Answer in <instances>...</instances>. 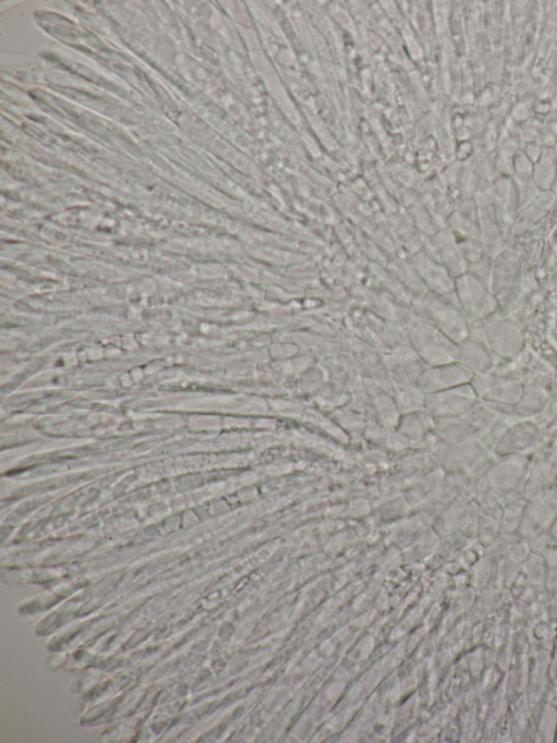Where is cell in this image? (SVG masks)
I'll return each mask as SVG.
<instances>
[{
    "label": "cell",
    "mask_w": 557,
    "mask_h": 743,
    "mask_svg": "<svg viewBox=\"0 0 557 743\" xmlns=\"http://www.w3.org/2000/svg\"><path fill=\"white\" fill-rule=\"evenodd\" d=\"M534 454L505 457H494L484 474L482 481L488 490L494 493H514L523 491L529 480Z\"/></svg>",
    "instance_id": "cell-1"
},
{
    "label": "cell",
    "mask_w": 557,
    "mask_h": 743,
    "mask_svg": "<svg viewBox=\"0 0 557 743\" xmlns=\"http://www.w3.org/2000/svg\"><path fill=\"white\" fill-rule=\"evenodd\" d=\"M487 346L493 355L504 360H514L522 355L525 337L521 327L497 312L481 321Z\"/></svg>",
    "instance_id": "cell-2"
},
{
    "label": "cell",
    "mask_w": 557,
    "mask_h": 743,
    "mask_svg": "<svg viewBox=\"0 0 557 743\" xmlns=\"http://www.w3.org/2000/svg\"><path fill=\"white\" fill-rule=\"evenodd\" d=\"M474 391L482 403L494 406H515L524 393L525 384L516 377L502 374H475Z\"/></svg>",
    "instance_id": "cell-3"
},
{
    "label": "cell",
    "mask_w": 557,
    "mask_h": 743,
    "mask_svg": "<svg viewBox=\"0 0 557 743\" xmlns=\"http://www.w3.org/2000/svg\"><path fill=\"white\" fill-rule=\"evenodd\" d=\"M457 292L464 312L473 321H482L498 310L497 297L473 274H464L459 278Z\"/></svg>",
    "instance_id": "cell-4"
},
{
    "label": "cell",
    "mask_w": 557,
    "mask_h": 743,
    "mask_svg": "<svg viewBox=\"0 0 557 743\" xmlns=\"http://www.w3.org/2000/svg\"><path fill=\"white\" fill-rule=\"evenodd\" d=\"M541 440L540 425L531 420H519L504 432L493 449L494 457L531 454Z\"/></svg>",
    "instance_id": "cell-5"
},
{
    "label": "cell",
    "mask_w": 557,
    "mask_h": 743,
    "mask_svg": "<svg viewBox=\"0 0 557 743\" xmlns=\"http://www.w3.org/2000/svg\"><path fill=\"white\" fill-rule=\"evenodd\" d=\"M532 459L526 494L535 496L552 490L557 480V443L542 447Z\"/></svg>",
    "instance_id": "cell-6"
},
{
    "label": "cell",
    "mask_w": 557,
    "mask_h": 743,
    "mask_svg": "<svg viewBox=\"0 0 557 743\" xmlns=\"http://www.w3.org/2000/svg\"><path fill=\"white\" fill-rule=\"evenodd\" d=\"M549 396L546 391L537 385H525L524 393L515 406H491L494 410L517 420H531L546 409Z\"/></svg>",
    "instance_id": "cell-7"
},
{
    "label": "cell",
    "mask_w": 557,
    "mask_h": 743,
    "mask_svg": "<svg viewBox=\"0 0 557 743\" xmlns=\"http://www.w3.org/2000/svg\"><path fill=\"white\" fill-rule=\"evenodd\" d=\"M457 360L460 364L474 374H486L494 368L493 353L489 347L475 338H467L463 341Z\"/></svg>",
    "instance_id": "cell-8"
},
{
    "label": "cell",
    "mask_w": 557,
    "mask_h": 743,
    "mask_svg": "<svg viewBox=\"0 0 557 743\" xmlns=\"http://www.w3.org/2000/svg\"><path fill=\"white\" fill-rule=\"evenodd\" d=\"M552 491H553V492H554V494H555V495L557 496V480H556V482L554 483V485H553V487H552Z\"/></svg>",
    "instance_id": "cell-9"
}]
</instances>
